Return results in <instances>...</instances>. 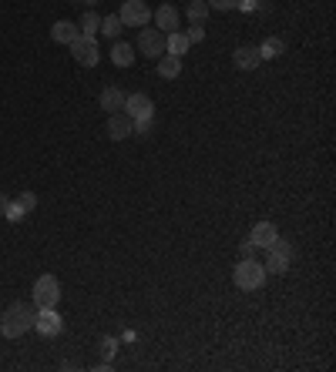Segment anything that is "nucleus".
Segmentation results:
<instances>
[{
	"instance_id": "1",
	"label": "nucleus",
	"mask_w": 336,
	"mask_h": 372,
	"mask_svg": "<svg viewBox=\"0 0 336 372\" xmlns=\"http://www.w3.org/2000/svg\"><path fill=\"white\" fill-rule=\"evenodd\" d=\"M34 318H38V305L34 302H14L0 316V335L3 339H20L24 332L34 329Z\"/></svg>"
},
{
	"instance_id": "2",
	"label": "nucleus",
	"mask_w": 336,
	"mask_h": 372,
	"mask_svg": "<svg viewBox=\"0 0 336 372\" xmlns=\"http://www.w3.org/2000/svg\"><path fill=\"white\" fill-rule=\"evenodd\" d=\"M293 259H296V248L286 242V238H280L276 235V242L266 248V272H273V275H282V272H289V265H293Z\"/></svg>"
},
{
	"instance_id": "3",
	"label": "nucleus",
	"mask_w": 336,
	"mask_h": 372,
	"mask_svg": "<svg viewBox=\"0 0 336 372\" xmlns=\"http://www.w3.org/2000/svg\"><path fill=\"white\" fill-rule=\"evenodd\" d=\"M266 268H262V261L256 259H243L239 265H236V272H232V279H236V285L243 289V292H256V289H262L266 285Z\"/></svg>"
},
{
	"instance_id": "4",
	"label": "nucleus",
	"mask_w": 336,
	"mask_h": 372,
	"mask_svg": "<svg viewBox=\"0 0 336 372\" xmlns=\"http://www.w3.org/2000/svg\"><path fill=\"white\" fill-rule=\"evenodd\" d=\"M31 298H34L38 309H57V302H61V282H57L51 272H44V275L34 282Z\"/></svg>"
},
{
	"instance_id": "5",
	"label": "nucleus",
	"mask_w": 336,
	"mask_h": 372,
	"mask_svg": "<svg viewBox=\"0 0 336 372\" xmlns=\"http://www.w3.org/2000/svg\"><path fill=\"white\" fill-rule=\"evenodd\" d=\"M118 20L125 27H148L151 24V7L145 0H125L121 10H118Z\"/></svg>"
},
{
	"instance_id": "6",
	"label": "nucleus",
	"mask_w": 336,
	"mask_h": 372,
	"mask_svg": "<svg viewBox=\"0 0 336 372\" xmlns=\"http://www.w3.org/2000/svg\"><path fill=\"white\" fill-rule=\"evenodd\" d=\"M68 47H71V54H75V60L81 64V67H94V64L101 60V47H98V40L94 38H81V34H77Z\"/></svg>"
},
{
	"instance_id": "7",
	"label": "nucleus",
	"mask_w": 336,
	"mask_h": 372,
	"mask_svg": "<svg viewBox=\"0 0 336 372\" xmlns=\"http://www.w3.org/2000/svg\"><path fill=\"white\" fill-rule=\"evenodd\" d=\"M165 38L162 31H155V27H142V34H138V51L151 60H158V57L165 54Z\"/></svg>"
},
{
	"instance_id": "8",
	"label": "nucleus",
	"mask_w": 336,
	"mask_h": 372,
	"mask_svg": "<svg viewBox=\"0 0 336 372\" xmlns=\"http://www.w3.org/2000/svg\"><path fill=\"white\" fill-rule=\"evenodd\" d=\"M34 329H38L44 339H54V335H61V329H64V318L57 316V309H38Z\"/></svg>"
},
{
	"instance_id": "9",
	"label": "nucleus",
	"mask_w": 336,
	"mask_h": 372,
	"mask_svg": "<svg viewBox=\"0 0 336 372\" xmlns=\"http://www.w3.org/2000/svg\"><path fill=\"white\" fill-rule=\"evenodd\" d=\"M121 111L128 114L131 121H138V118H151V114H155V104H151L148 94H128Z\"/></svg>"
},
{
	"instance_id": "10",
	"label": "nucleus",
	"mask_w": 336,
	"mask_h": 372,
	"mask_svg": "<svg viewBox=\"0 0 336 372\" xmlns=\"http://www.w3.org/2000/svg\"><path fill=\"white\" fill-rule=\"evenodd\" d=\"M151 17H155V31H162V34H175L182 27V17H178V10L171 3H162Z\"/></svg>"
},
{
	"instance_id": "11",
	"label": "nucleus",
	"mask_w": 336,
	"mask_h": 372,
	"mask_svg": "<svg viewBox=\"0 0 336 372\" xmlns=\"http://www.w3.org/2000/svg\"><path fill=\"white\" fill-rule=\"evenodd\" d=\"M131 124H135V121H131L125 111H114L112 118H108V138H112V141H125L131 134Z\"/></svg>"
},
{
	"instance_id": "12",
	"label": "nucleus",
	"mask_w": 336,
	"mask_h": 372,
	"mask_svg": "<svg viewBox=\"0 0 336 372\" xmlns=\"http://www.w3.org/2000/svg\"><path fill=\"white\" fill-rule=\"evenodd\" d=\"M125 97H128V94L121 91V88H105V91H101V97H98V104H101V111H108V114H114V111H121V108H125Z\"/></svg>"
},
{
	"instance_id": "13",
	"label": "nucleus",
	"mask_w": 336,
	"mask_h": 372,
	"mask_svg": "<svg viewBox=\"0 0 336 372\" xmlns=\"http://www.w3.org/2000/svg\"><path fill=\"white\" fill-rule=\"evenodd\" d=\"M276 235H280V232H276V225H273V222H259L256 228H252L249 242L256 245V248H269V245L276 242Z\"/></svg>"
},
{
	"instance_id": "14",
	"label": "nucleus",
	"mask_w": 336,
	"mask_h": 372,
	"mask_svg": "<svg viewBox=\"0 0 336 372\" xmlns=\"http://www.w3.org/2000/svg\"><path fill=\"white\" fill-rule=\"evenodd\" d=\"M232 64H236L239 71H256V67L262 64V60H259V51H256V47H236Z\"/></svg>"
},
{
	"instance_id": "15",
	"label": "nucleus",
	"mask_w": 336,
	"mask_h": 372,
	"mask_svg": "<svg viewBox=\"0 0 336 372\" xmlns=\"http://www.w3.org/2000/svg\"><path fill=\"white\" fill-rule=\"evenodd\" d=\"M158 74L165 77V81H175V77L182 74V57L162 54V57H158Z\"/></svg>"
},
{
	"instance_id": "16",
	"label": "nucleus",
	"mask_w": 336,
	"mask_h": 372,
	"mask_svg": "<svg viewBox=\"0 0 336 372\" xmlns=\"http://www.w3.org/2000/svg\"><path fill=\"white\" fill-rule=\"evenodd\" d=\"M112 60L118 64V67H131V64H135V51H131V44H125V40H114Z\"/></svg>"
},
{
	"instance_id": "17",
	"label": "nucleus",
	"mask_w": 336,
	"mask_h": 372,
	"mask_svg": "<svg viewBox=\"0 0 336 372\" xmlns=\"http://www.w3.org/2000/svg\"><path fill=\"white\" fill-rule=\"evenodd\" d=\"M51 38H54L57 44H71V40L77 38V27L71 20H57L54 27H51Z\"/></svg>"
},
{
	"instance_id": "18",
	"label": "nucleus",
	"mask_w": 336,
	"mask_h": 372,
	"mask_svg": "<svg viewBox=\"0 0 336 372\" xmlns=\"http://www.w3.org/2000/svg\"><path fill=\"white\" fill-rule=\"evenodd\" d=\"M185 51H188V38L182 34V31H175V34H168V38H165V54L182 57Z\"/></svg>"
},
{
	"instance_id": "19",
	"label": "nucleus",
	"mask_w": 336,
	"mask_h": 372,
	"mask_svg": "<svg viewBox=\"0 0 336 372\" xmlns=\"http://www.w3.org/2000/svg\"><path fill=\"white\" fill-rule=\"evenodd\" d=\"M256 51H259V60H273V57H280L282 51H286V44H282L280 38H269V40H262Z\"/></svg>"
},
{
	"instance_id": "20",
	"label": "nucleus",
	"mask_w": 336,
	"mask_h": 372,
	"mask_svg": "<svg viewBox=\"0 0 336 372\" xmlns=\"http://www.w3.org/2000/svg\"><path fill=\"white\" fill-rule=\"evenodd\" d=\"M77 27H81V31H77L81 38H98V31H101V17H98L94 10H88V14L81 17V24H77Z\"/></svg>"
},
{
	"instance_id": "21",
	"label": "nucleus",
	"mask_w": 336,
	"mask_h": 372,
	"mask_svg": "<svg viewBox=\"0 0 336 372\" xmlns=\"http://www.w3.org/2000/svg\"><path fill=\"white\" fill-rule=\"evenodd\" d=\"M185 14H188V20H192V24H206L208 3H206V0H192V3L185 7Z\"/></svg>"
},
{
	"instance_id": "22",
	"label": "nucleus",
	"mask_w": 336,
	"mask_h": 372,
	"mask_svg": "<svg viewBox=\"0 0 336 372\" xmlns=\"http://www.w3.org/2000/svg\"><path fill=\"white\" fill-rule=\"evenodd\" d=\"M121 27H125V24L118 20V14H108V17L101 20V34H105V38H118Z\"/></svg>"
},
{
	"instance_id": "23",
	"label": "nucleus",
	"mask_w": 336,
	"mask_h": 372,
	"mask_svg": "<svg viewBox=\"0 0 336 372\" xmlns=\"http://www.w3.org/2000/svg\"><path fill=\"white\" fill-rule=\"evenodd\" d=\"M151 128H155V114H151V118H138V121L131 124V134H138V138H148Z\"/></svg>"
},
{
	"instance_id": "24",
	"label": "nucleus",
	"mask_w": 336,
	"mask_h": 372,
	"mask_svg": "<svg viewBox=\"0 0 336 372\" xmlns=\"http://www.w3.org/2000/svg\"><path fill=\"white\" fill-rule=\"evenodd\" d=\"M3 218H10V222H24L27 218V211L20 208V202L14 198V202H7V211H3Z\"/></svg>"
},
{
	"instance_id": "25",
	"label": "nucleus",
	"mask_w": 336,
	"mask_h": 372,
	"mask_svg": "<svg viewBox=\"0 0 336 372\" xmlns=\"http://www.w3.org/2000/svg\"><path fill=\"white\" fill-rule=\"evenodd\" d=\"M17 202H20V208H24V211H34V208H38V195H34V191H20Z\"/></svg>"
},
{
	"instance_id": "26",
	"label": "nucleus",
	"mask_w": 336,
	"mask_h": 372,
	"mask_svg": "<svg viewBox=\"0 0 336 372\" xmlns=\"http://www.w3.org/2000/svg\"><path fill=\"white\" fill-rule=\"evenodd\" d=\"M185 38H188V44H202V40H206V27H202V24H192Z\"/></svg>"
},
{
	"instance_id": "27",
	"label": "nucleus",
	"mask_w": 336,
	"mask_h": 372,
	"mask_svg": "<svg viewBox=\"0 0 336 372\" xmlns=\"http://www.w3.org/2000/svg\"><path fill=\"white\" fill-rule=\"evenodd\" d=\"M212 10H236L239 7V0H206Z\"/></svg>"
},
{
	"instance_id": "28",
	"label": "nucleus",
	"mask_w": 336,
	"mask_h": 372,
	"mask_svg": "<svg viewBox=\"0 0 336 372\" xmlns=\"http://www.w3.org/2000/svg\"><path fill=\"white\" fill-rule=\"evenodd\" d=\"M252 255H256V245L245 238V242H243V259H252Z\"/></svg>"
},
{
	"instance_id": "29",
	"label": "nucleus",
	"mask_w": 336,
	"mask_h": 372,
	"mask_svg": "<svg viewBox=\"0 0 336 372\" xmlns=\"http://www.w3.org/2000/svg\"><path fill=\"white\" fill-rule=\"evenodd\" d=\"M243 10H259V0H239Z\"/></svg>"
},
{
	"instance_id": "30",
	"label": "nucleus",
	"mask_w": 336,
	"mask_h": 372,
	"mask_svg": "<svg viewBox=\"0 0 336 372\" xmlns=\"http://www.w3.org/2000/svg\"><path fill=\"white\" fill-rule=\"evenodd\" d=\"M114 346H118L114 339H105V355H114Z\"/></svg>"
},
{
	"instance_id": "31",
	"label": "nucleus",
	"mask_w": 336,
	"mask_h": 372,
	"mask_svg": "<svg viewBox=\"0 0 336 372\" xmlns=\"http://www.w3.org/2000/svg\"><path fill=\"white\" fill-rule=\"evenodd\" d=\"M7 202H10V198H7V195L0 191V218H3V211H7Z\"/></svg>"
},
{
	"instance_id": "32",
	"label": "nucleus",
	"mask_w": 336,
	"mask_h": 372,
	"mask_svg": "<svg viewBox=\"0 0 336 372\" xmlns=\"http://www.w3.org/2000/svg\"><path fill=\"white\" fill-rule=\"evenodd\" d=\"M75 3H84V7H94V3H101V0H75Z\"/></svg>"
}]
</instances>
